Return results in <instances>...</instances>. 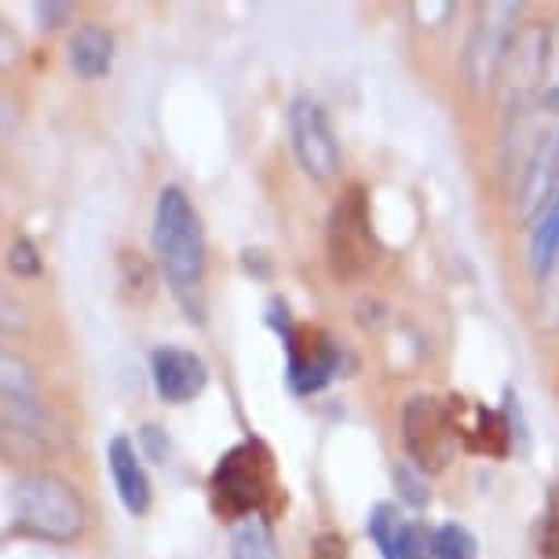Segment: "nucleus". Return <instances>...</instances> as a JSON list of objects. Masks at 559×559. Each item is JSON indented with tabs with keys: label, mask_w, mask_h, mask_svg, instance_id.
Segmentation results:
<instances>
[{
	"label": "nucleus",
	"mask_w": 559,
	"mask_h": 559,
	"mask_svg": "<svg viewBox=\"0 0 559 559\" xmlns=\"http://www.w3.org/2000/svg\"><path fill=\"white\" fill-rule=\"evenodd\" d=\"M154 252L179 308L191 322H205V230L191 198L165 187L154 209Z\"/></svg>",
	"instance_id": "obj_1"
},
{
	"label": "nucleus",
	"mask_w": 559,
	"mask_h": 559,
	"mask_svg": "<svg viewBox=\"0 0 559 559\" xmlns=\"http://www.w3.org/2000/svg\"><path fill=\"white\" fill-rule=\"evenodd\" d=\"M15 531H23L40 542L70 545L88 526V509L73 483L56 472H29L15 483Z\"/></svg>",
	"instance_id": "obj_2"
},
{
	"label": "nucleus",
	"mask_w": 559,
	"mask_h": 559,
	"mask_svg": "<svg viewBox=\"0 0 559 559\" xmlns=\"http://www.w3.org/2000/svg\"><path fill=\"white\" fill-rule=\"evenodd\" d=\"M213 504L227 520H249L263 509L274 490V461L263 442H238L230 447L209 479Z\"/></svg>",
	"instance_id": "obj_3"
},
{
	"label": "nucleus",
	"mask_w": 559,
	"mask_h": 559,
	"mask_svg": "<svg viewBox=\"0 0 559 559\" xmlns=\"http://www.w3.org/2000/svg\"><path fill=\"white\" fill-rule=\"evenodd\" d=\"M403 436L406 450L425 472L447 468L453 447H457V428H453V414L447 403L431 395H417L406 403L403 414Z\"/></svg>",
	"instance_id": "obj_4"
},
{
	"label": "nucleus",
	"mask_w": 559,
	"mask_h": 559,
	"mask_svg": "<svg viewBox=\"0 0 559 559\" xmlns=\"http://www.w3.org/2000/svg\"><path fill=\"white\" fill-rule=\"evenodd\" d=\"M515 19H520V4L493 0V4L483 8L476 34L468 40V56H464L468 78L476 81V88H490L504 70V59H509L515 45Z\"/></svg>",
	"instance_id": "obj_5"
},
{
	"label": "nucleus",
	"mask_w": 559,
	"mask_h": 559,
	"mask_svg": "<svg viewBox=\"0 0 559 559\" xmlns=\"http://www.w3.org/2000/svg\"><path fill=\"white\" fill-rule=\"evenodd\" d=\"M289 135H293V151H297L304 173L314 179H333L341 168V146L330 129L322 103L311 96H297L289 107Z\"/></svg>",
	"instance_id": "obj_6"
},
{
	"label": "nucleus",
	"mask_w": 559,
	"mask_h": 559,
	"mask_svg": "<svg viewBox=\"0 0 559 559\" xmlns=\"http://www.w3.org/2000/svg\"><path fill=\"white\" fill-rule=\"evenodd\" d=\"M330 260L341 278H358L373 260V230H369L362 191H347L330 216Z\"/></svg>",
	"instance_id": "obj_7"
},
{
	"label": "nucleus",
	"mask_w": 559,
	"mask_h": 559,
	"mask_svg": "<svg viewBox=\"0 0 559 559\" xmlns=\"http://www.w3.org/2000/svg\"><path fill=\"white\" fill-rule=\"evenodd\" d=\"M559 187V110H548V121L534 132L520 179V216L534 219L556 202Z\"/></svg>",
	"instance_id": "obj_8"
},
{
	"label": "nucleus",
	"mask_w": 559,
	"mask_h": 559,
	"mask_svg": "<svg viewBox=\"0 0 559 559\" xmlns=\"http://www.w3.org/2000/svg\"><path fill=\"white\" fill-rule=\"evenodd\" d=\"M289 352V388L297 395L322 392L341 373V347L322 330H293L286 336Z\"/></svg>",
	"instance_id": "obj_9"
},
{
	"label": "nucleus",
	"mask_w": 559,
	"mask_h": 559,
	"mask_svg": "<svg viewBox=\"0 0 559 559\" xmlns=\"http://www.w3.org/2000/svg\"><path fill=\"white\" fill-rule=\"evenodd\" d=\"M151 377L165 403H191L194 395L205 392L209 366L183 347H157L151 355Z\"/></svg>",
	"instance_id": "obj_10"
},
{
	"label": "nucleus",
	"mask_w": 559,
	"mask_h": 559,
	"mask_svg": "<svg viewBox=\"0 0 559 559\" xmlns=\"http://www.w3.org/2000/svg\"><path fill=\"white\" fill-rule=\"evenodd\" d=\"M369 534L381 545L384 559H425L431 537L420 523L403 520L395 504H377L369 515Z\"/></svg>",
	"instance_id": "obj_11"
},
{
	"label": "nucleus",
	"mask_w": 559,
	"mask_h": 559,
	"mask_svg": "<svg viewBox=\"0 0 559 559\" xmlns=\"http://www.w3.org/2000/svg\"><path fill=\"white\" fill-rule=\"evenodd\" d=\"M107 461H110V476H114V487H118L124 509L132 515H143L151 509V476H146L140 453L124 436H114L110 447H107Z\"/></svg>",
	"instance_id": "obj_12"
},
{
	"label": "nucleus",
	"mask_w": 559,
	"mask_h": 559,
	"mask_svg": "<svg viewBox=\"0 0 559 559\" xmlns=\"http://www.w3.org/2000/svg\"><path fill=\"white\" fill-rule=\"evenodd\" d=\"M70 67L78 70V78L96 81L114 67V37L103 26H81L70 37Z\"/></svg>",
	"instance_id": "obj_13"
},
{
	"label": "nucleus",
	"mask_w": 559,
	"mask_h": 559,
	"mask_svg": "<svg viewBox=\"0 0 559 559\" xmlns=\"http://www.w3.org/2000/svg\"><path fill=\"white\" fill-rule=\"evenodd\" d=\"M37 399V373L23 355L0 347V403Z\"/></svg>",
	"instance_id": "obj_14"
},
{
	"label": "nucleus",
	"mask_w": 559,
	"mask_h": 559,
	"mask_svg": "<svg viewBox=\"0 0 559 559\" xmlns=\"http://www.w3.org/2000/svg\"><path fill=\"white\" fill-rule=\"evenodd\" d=\"M556 257H559V194L542 213V219H537L534 238H531V263H534L537 278H545V274L552 271Z\"/></svg>",
	"instance_id": "obj_15"
},
{
	"label": "nucleus",
	"mask_w": 559,
	"mask_h": 559,
	"mask_svg": "<svg viewBox=\"0 0 559 559\" xmlns=\"http://www.w3.org/2000/svg\"><path fill=\"white\" fill-rule=\"evenodd\" d=\"M230 556L235 559H282L278 548H274L271 526L263 523L260 515H249V520L235 531V537H230Z\"/></svg>",
	"instance_id": "obj_16"
},
{
	"label": "nucleus",
	"mask_w": 559,
	"mask_h": 559,
	"mask_svg": "<svg viewBox=\"0 0 559 559\" xmlns=\"http://www.w3.org/2000/svg\"><path fill=\"white\" fill-rule=\"evenodd\" d=\"M431 556L436 559H476V537L464 531L461 523L439 526L431 537Z\"/></svg>",
	"instance_id": "obj_17"
},
{
	"label": "nucleus",
	"mask_w": 559,
	"mask_h": 559,
	"mask_svg": "<svg viewBox=\"0 0 559 559\" xmlns=\"http://www.w3.org/2000/svg\"><path fill=\"white\" fill-rule=\"evenodd\" d=\"M8 267H12L19 278H37L40 274V252H37V246L29 241L26 235H19L15 241H12V249H8Z\"/></svg>",
	"instance_id": "obj_18"
},
{
	"label": "nucleus",
	"mask_w": 559,
	"mask_h": 559,
	"mask_svg": "<svg viewBox=\"0 0 559 559\" xmlns=\"http://www.w3.org/2000/svg\"><path fill=\"white\" fill-rule=\"evenodd\" d=\"M542 556L545 559H559V483L548 490L545 526H542Z\"/></svg>",
	"instance_id": "obj_19"
},
{
	"label": "nucleus",
	"mask_w": 559,
	"mask_h": 559,
	"mask_svg": "<svg viewBox=\"0 0 559 559\" xmlns=\"http://www.w3.org/2000/svg\"><path fill=\"white\" fill-rule=\"evenodd\" d=\"M19 59H23V40H19V34L4 19H0V70H12Z\"/></svg>",
	"instance_id": "obj_20"
},
{
	"label": "nucleus",
	"mask_w": 559,
	"mask_h": 559,
	"mask_svg": "<svg viewBox=\"0 0 559 559\" xmlns=\"http://www.w3.org/2000/svg\"><path fill=\"white\" fill-rule=\"evenodd\" d=\"M0 330L4 333H19V330H26V311L19 308V304L8 297L4 289H0Z\"/></svg>",
	"instance_id": "obj_21"
},
{
	"label": "nucleus",
	"mask_w": 559,
	"mask_h": 559,
	"mask_svg": "<svg viewBox=\"0 0 559 559\" xmlns=\"http://www.w3.org/2000/svg\"><path fill=\"white\" fill-rule=\"evenodd\" d=\"M19 121V103L12 99V92L0 84V135H8Z\"/></svg>",
	"instance_id": "obj_22"
},
{
	"label": "nucleus",
	"mask_w": 559,
	"mask_h": 559,
	"mask_svg": "<svg viewBox=\"0 0 559 559\" xmlns=\"http://www.w3.org/2000/svg\"><path fill=\"white\" fill-rule=\"evenodd\" d=\"M34 15L45 19L40 26H59L70 15V4H34Z\"/></svg>",
	"instance_id": "obj_23"
},
{
	"label": "nucleus",
	"mask_w": 559,
	"mask_h": 559,
	"mask_svg": "<svg viewBox=\"0 0 559 559\" xmlns=\"http://www.w3.org/2000/svg\"><path fill=\"white\" fill-rule=\"evenodd\" d=\"M395 476H399V483L406 487V498H409V501H414V504H425V501H428V493H420V483L409 479L406 472H395Z\"/></svg>",
	"instance_id": "obj_24"
}]
</instances>
